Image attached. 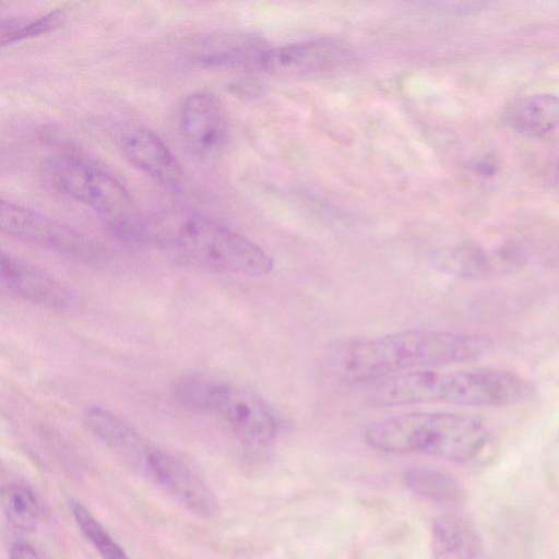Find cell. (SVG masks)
<instances>
[{
    "instance_id": "5bb4252c",
    "label": "cell",
    "mask_w": 559,
    "mask_h": 559,
    "mask_svg": "<svg viewBox=\"0 0 559 559\" xmlns=\"http://www.w3.org/2000/svg\"><path fill=\"white\" fill-rule=\"evenodd\" d=\"M84 423L92 433L131 465L143 471L154 445L118 415L100 406L84 413Z\"/></svg>"
},
{
    "instance_id": "7a4b0ae2",
    "label": "cell",
    "mask_w": 559,
    "mask_h": 559,
    "mask_svg": "<svg viewBox=\"0 0 559 559\" xmlns=\"http://www.w3.org/2000/svg\"><path fill=\"white\" fill-rule=\"evenodd\" d=\"M146 241L190 266L230 274L262 276L273 259L258 245L198 213L162 215L146 224Z\"/></svg>"
},
{
    "instance_id": "d6986e66",
    "label": "cell",
    "mask_w": 559,
    "mask_h": 559,
    "mask_svg": "<svg viewBox=\"0 0 559 559\" xmlns=\"http://www.w3.org/2000/svg\"><path fill=\"white\" fill-rule=\"evenodd\" d=\"M70 509L82 534L102 559H130L100 522L80 501L72 500Z\"/></svg>"
},
{
    "instance_id": "277c9868",
    "label": "cell",
    "mask_w": 559,
    "mask_h": 559,
    "mask_svg": "<svg viewBox=\"0 0 559 559\" xmlns=\"http://www.w3.org/2000/svg\"><path fill=\"white\" fill-rule=\"evenodd\" d=\"M487 430L475 417L445 412H414L370 425L366 441L392 453L419 452L464 462L487 442Z\"/></svg>"
},
{
    "instance_id": "5b68a950",
    "label": "cell",
    "mask_w": 559,
    "mask_h": 559,
    "mask_svg": "<svg viewBox=\"0 0 559 559\" xmlns=\"http://www.w3.org/2000/svg\"><path fill=\"white\" fill-rule=\"evenodd\" d=\"M177 400L187 408L212 414L241 442L267 445L276 437L278 420L255 394L202 376H190L176 386Z\"/></svg>"
},
{
    "instance_id": "30bf717a",
    "label": "cell",
    "mask_w": 559,
    "mask_h": 559,
    "mask_svg": "<svg viewBox=\"0 0 559 559\" xmlns=\"http://www.w3.org/2000/svg\"><path fill=\"white\" fill-rule=\"evenodd\" d=\"M179 124L186 146L199 157L217 153L228 136L226 112L218 99L207 92H195L186 97Z\"/></svg>"
},
{
    "instance_id": "ac0fdd59",
    "label": "cell",
    "mask_w": 559,
    "mask_h": 559,
    "mask_svg": "<svg viewBox=\"0 0 559 559\" xmlns=\"http://www.w3.org/2000/svg\"><path fill=\"white\" fill-rule=\"evenodd\" d=\"M1 506L7 521L15 530L32 532L36 527L40 508L35 493L27 487L17 484L4 487Z\"/></svg>"
},
{
    "instance_id": "ffe728a7",
    "label": "cell",
    "mask_w": 559,
    "mask_h": 559,
    "mask_svg": "<svg viewBox=\"0 0 559 559\" xmlns=\"http://www.w3.org/2000/svg\"><path fill=\"white\" fill-rule=\"evenodd\" d=\"M66 19V12L61 9L50 11L33 19H2L0 25L1 45H10L25 38L48 33L61 26Z\"/></svg>"
},
{
    "instance_id": "7c38bea8",
    "label": "cell",
    "mask_w": 559,
    "mask_h": 559,
    "mask_svg": "<svg viewBox=\"0 0 559 559\" xmlns=\"http://www.w3.org/2000/svg\"><path fill=\"white\" fill-rule=\"evenodd\" d=\"M0 278L2 288L29 302L50 309H71L73 294L53 275L19 257L2 251Z\"/></svg>"
},
{
    "instance_id": "9c48e42d",
    "label": "cell",
    "mask_w": 559,
    "mask_h": 559,
    "mask_svg": "<svg viewBox=\"0 0 559 559\" xmlns=\"http://www.w3.org/2000/svg\"><path fill=\"white\" fill-rule=\"evenodd\" d=\"M143 472L185 508L204 519L217 512V501L209 486L174 455L154 447Z\"/></svg>"
},
{
    "instance_id": "44dd1931",
    "label": "cell",
    "mask_w": 559,
    "mask_h": 559,
    "mask_svg": "<svg viewBox=\"0 0 559 559\" xmlns=\"http://www.w3.org/2000/svg\"><path fill=\"white\" fill-rule=\"evenodd\" d=\"M433 264L443 273L464 278L485 276L492 267L481 252L466 248L441 252L435 257Z\"/></svg>"
},
{
    "instance_id": "e0dca14e",
    "label": "cell",
    "mask_w": 559,
    "mask_h": 559,
    "mask_svg": "<svg viewBox=\"0 0 559 559\" xmlns=\"http://www.w3.org/2000/svg\"><path fill=\"white\" fill-rule=\"evenodd\" d=\"M404 483L414 493L441 503H454L462 497L461 487L453 478L428 467L407 469Z\"/></svg>"
},
{
    "instance_id": "ba28073f",
    "label": "cell",
    "mask_w": 559,
    "mask_h": 559,
    "mask_svg": "<svg viewBox=\"0 0 559 559\" xmlns=\"http://www.w3.org/2000/svg\"><path fill=\"white\" fill-rule=\"evenodd\" d=\"M354 60L353 50L334 38H319L269 47L259 68L285 78L311 76L344 69Z\"/></svg>"
},
{
    "instance_id": "4fadbf2b",
    "label": "cell",
    "mask_w": 559,
    "mask_h": 559,
    "mask_svg": "<svg viewBox=\"0 0 559 559\" xmlns=\"http://www.w3.org/2000/svg\"><path fill=\"white\" fill-rule=\"evenodd\" d=\"M124 158L138 170L159 185L176 190L182 180V170L167 144L147 129L128 131L120 140Z\"/></svg>"
},
{
    "instance_id": "7402d4cb",
    "label": "cell",
    "mask_w": 559,
    "mask_h": 559,
    "mask_svg": "<svg viewBox=\"0 0 559 559\" xmlns=\"http://www.w3.org/2000/svg\"><path fill=\"white\" fill-rule=\"evenodd\" d=\"M10 559H41L38 551L25 542H16L10 550Z\"/></svg>"
},
{
    "instance_id": "3957f363",
    "label": "cell",
    "mask_w": 559,
    "mask_h": 559,
    "mask_svg": "<svg viewBox=\"0 0 559 559\" xmlns=\"http://www.w3.org/2000/svg\"><path fill=\"white\" fill-rule=\"evenodd\" d=\"M531 394V385L509 371L479 369L436 372L428 369L386 378L373 388L370 399L381 406L442 402L497 407L523 402Z\"/></svg>"
},
{
    "instance_id": "52a82bcc",
    "label": "cell",
    "mask_w": 559,
    "mask_h": 559,
    "mask_svg": "<svg viewBox=\"0 0 559 559\" xmlns=\"http://www.w3.org/2000/svg\"><path fill=\"white\" fill-rule=\"evenodd\" d=\"M0 228L11 237L72 260L92 263L103 258V248L86 235L36 211L4 200L0 203Z\"/></svg>"
},
{
    "instance_id": "8992f818",
    "label": "cell",
    "mask_w": 559,
    "mask_h": 559,
    "mask_svg": "<svg viewBox=\"0 0 559 559\" xmlns=\"http://www.w3.org/2000/svg\"><path fill=\"white\" fill-rule=\"evenodd\" d=\"M41 175L52 189L94 210L108 225L130 216L131 197L124 186L79 156H50L41 165Z\"/></svg>"
},
{
    "instance_id": "9a60e30c",
    "label": "cell",
    "mask_w": 559,
    "mask_h": 559,
    "mask_svg": "<svg viewBox=\"0 0 559 559\" xmlns=\"http://www.w3.org/2000/svg\"><path fill=\"white\" fill-rule=\"evenodd\" d=\"M504 123L526 138H543L559 127V97L533 94L519 98L503 111Z\"/></svg>"
},
{
    "instance_id": "2e32d148",
    "label": "cell",
    "mask_w": 559,
    "mask_h": 559,
    "mask_svg": "<svg viewBox=\"0 0 559 559\" xmlns=\"http://www.w3.org/2000/svg\"><path fill=\"white\" fill-rule=\"evenodd\" d=\"M432 548L435 559H487L478 533L467 521L454 515L435 522Z\"/></svg>"
},
{
    "instance_id": "6da1fadb",
    "label": "cell",
    "mask_w": 559,
    "mask_h": 559,
    "mask_svg": "<svg viewBox=\"0 0 559 559\" xmlns=\"http://www.w3.org/2000/svg\"><path fill=\"white\" fill-rule=\"evenodd\" d=\"M490 347L491 341L484 335L411 329L348 346L341 353L336 369L342 380L366 382L474 361Z\"/></svg>"
},
{
    "instance_id": "8fae6325",
    "label": "cell",
    "mask_w": 559,
    "mask_h": 559,
    "mask_svg": "<svg viewBox=\"0 0 559 559\" xmlns=\"http://www.w3.org/2000/svg\"><path fill=\"white\" fill-rule=\"evenodd\" d=\"M267 48L265 40L258 35L218 31L191 37L183 45V55L205 67H259Z\"/></svg>"
}]
</instances>
